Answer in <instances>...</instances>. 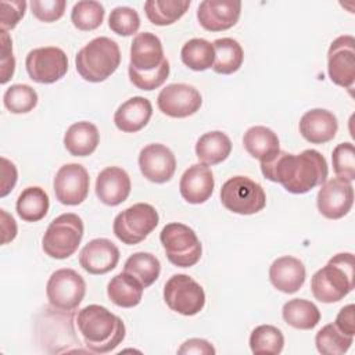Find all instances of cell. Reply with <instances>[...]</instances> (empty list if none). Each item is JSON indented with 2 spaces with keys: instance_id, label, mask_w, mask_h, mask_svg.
<instances>
[{
  "instance_id": "obj_24",
  "label": "cell",
  "mask_w": 355,
  "mask_h": 355,
  "mask_svg": "<svg viewBox=\"0 0 355 355\" xmlns=\"http://www.w3.org/2000/svg\"><path fill=\"white\" fill-rule=\"evenodd\" d=\"M153 115L151 101L141 96H135L122 103L115 114V126L125 133H135L141 130L150 121Z\"/></svg>"
},
{
  "instance_id": "obj_9",
  "label": "cell",
  "mask_w": 355,
  "mask_h": 355,
  "mask_svg": "<svg viewBox=\"0 0 355 355\" xmlns=\"http://www.w3.org/2000/svg\"><path fill=\"white\" fill-rule=\"evenodd\" d=\"M159 215L151 204L137 202L119 212L112 223L114 234L126 245L141 243L158 225Z\"/></svg>"
},
{
  "instance_id": "obj_25",
  "label": "cell",
  "mask_w": 355,
  "mask_h": 355,
  "mask_svg": "<svg viewBox=\"0 0 355 355\" xmlns=\"http://www.w3.org/2000/svg\"><path fill=\"white\" fill-rule=\"evenodd\" d=\"M243 144L245 151L259 162L270 161L280 151L277 135L262 125L248 128L243 136Z\"/></svg>"
},
{
  "instance_id": "obj_2",
  "label": "cell",
  "mask_w": 355,
  "mask_h": 355,
  "mask_svg": "<svg viewBox=\"0 0 355 355\" xmlns=\"http://www.w3.org/2000/svg\"><path fill=\"white\" fill-rule=\"evenodd\" d=\"M169 61L159 37L151 32L137 33L130 44L129 79L140 90H154L169 76Z\"/></svg>"
},
{
  "instance_id": "obj_5",
  "label": "cell",
  "mask_w": 355,
  "mask_h": 355,
  "mask_svg": "<svg viewBox=\"0 0 355 355\" xmlns=\"http://www.w3.org/2000/svg\"><path fill=\"white\" fill-rule=\"evenodd\" d=\"M121 64V50L115 40L98 36L85 44L75 57L76 71L87 82L108 79Z\"/></svg>"
},
{
  "instance_id": "obj_6",
  "label": "cell",
  "mask_w": 355,
  "mask_h": 355,
  "mask_svg": "<svg viewBox=\"0 0 355 355\" xmlns=\"http://www.w3.org/2000/svg\"><path fill=\"white\" fill-rule=\"evenodd\" d=\"M83 220L73 212H65L54 218L42 237V248L54 259L69 258L78 250L83 239Z\"/></svg>"
},
{
  "instance_id": "obj_8",
  "label": "cell",
  "mask_w": 355,
  "mask_h": 355,
  "mask_svg": "<svg viewBox=\"0 0 355 355\" xmlns=\"http://www.w3.org/2000/svg\"><path fill=\"white\" fill-rule=\"evenodd\" d=\"M220 202L233 214L252 215L265 208L266 194L259 183L237 175L222 184Z\"/></svg>"
},
{
  "instance_id": "obj_14",
  "label": "cell",
  "mask_w": 355,
  "mask_h": 355,
  "mask_svg": "<svg viewBox=\"0 0 355 355\" xmlns=\"http://www.w3.org/2000/svg\"><path fill=\"white\" fill-rule=\"evenodd\" d=\"M90 178L80 164H65L54 176L53 187L58 202L62 205H79L89 194Z\"/></svg>"
},
{
  "instance_id": "obj_42",
  "label": "cell",
  "mask_w": 355,
  "mask_h": 355,
  "mask_svg": "<svg viewBox=\"0 0 355 355\" xmlns=\"http://www.w3.org/2000/svg\"><path fill=\"white\" fill-rule=\"evenodd\" d=\"M25 0H1L0 1V29H14L24 18L26 11Z\"/></svg>"
},
{
  "instance_id": "obj_19",
  "label": "cell",
  "mask_w": 355,
  "mask_h": 355,
  "mask_svg": "<svg viewBox=\"0 0 355 355\" xmlns=\"http://www.w3.org/2000/svg\"><path fill=\"white\" fill-rule=\"evenodd\" d=\"M118 247L108 239H93L79 252V263L90 275H105L119 261Z\"/></svg>"
},
{
  "instance_id": "obj_21",
  "label": "cell",
  "mask_w": 355,
  "mask_h": 355,
  "mask_svg": "<svg viewBox=\"0 0 355 355\" xmlns=\"http://www.w3.org/2000/svg\"><path fill=\"white\" fill-rule=\"evenodd\" d=\"M214 173L204 164H193L189 166L179 182L180 196L189 204H202L214 193Z\"/></svg>"
},
{
  "instance_id": "obj_16",
  "label": "cell",
  "mask_w": 355,
  "mask_h": 355,
  "mask_svg": "<svg viewBox=\"0 0 355 355\" xmlns=\"http://www.w3.org/2000/svg\"><path fill=\"white\" fill-rule=\"evenodd\" d=\"M354 204V187L351 182L333 178L320 184L316 197L319 212L327 219H340L345 216Z\"/></svg>"
},
{
  "instance_id": "obj_40",
  "label": "cell",
  "mask_w": 355,
  "mask_h": 355,
  "mask_svg": "<svg viewBox=\"0 0 355 355\" xmlns=\"http://www.w3.org/2000/svg\"><path fill=\"white\" fill-rule=\"evenodd\" d=\"M331 162L337 178L348 182L355 179V148L351 141H344L334 147Z\"/></svg>"
},
{
  "instance_id": "obj_13",
  "label": "cell",
  "mask_w": 355,
  "mask_h": 355,
  "mask_svg": "<svg viewBox=\"0 0 355 355\" xmlns=\"http://www.w3.org/2000/svg\"><path fill=\"white\" fill-rule=\"evenodd\" d=\"M327 73L330 80L344 89L355 82V39L351 35L336 37L327 51Z\"/></svg>"
},
{
  "instance_id": "obj_41",
  "label": "cell",
  "mask_w": 355,
  "mask_h": 355,
  "mask_svg": "<svg viewBox=\"0 0 355 355\" xmlns=\"http://www.w3.org/2000/svg\"><path fill=\"white\" fill-rule=\"evenodd\" d=\"M32 14L42 22H54L60 19L67 7L65 0H32L29 3Z\"/></svg>"
},
{
  "instance_id": "obj_37",
  "label": "cell",
  "mask_w": 355,
  "mask_h": 355,
  "mask_svg": "<svg viewBox=\"0 0 355 355\" xmlns=\"http://www.w3.org/2000/svg\"><path fill=\"white\" fill-rule=\"evenodd\" d=\"M105 10L100 1L82 0L73 4L71 11V21L79 31H94L104 19Z\"/></svg>"
},
{
  "instance_id": "obj_27",
  "label": "cell",
  "mask_w": 355,
  "mask_h": 355,
  "mask_svg": "<svg viewBox=\"0 0 355 355\" xmlns=\"http://www.w3.org/2000/svg\"><path fill=\"white\" fill-rule=\"evenodd\" d=\"M144 286L130 273L121 272L107 284V295L112 304L121 308H133L140 304Z\"/></svg>"
},
{
  "instance_id": "obj_11",
  "label": "cell",
  "mask_w": 355,
  "mask_h": 355,
  "mask_svg": "<svg viewBox=\"0 0 355 355\" xmlns=\"http://www.w3.org/2000/svg\"><path fill=\"white\" fill-rule=\"evenodd\" d=\"M164 301L168 308L183 316H194L205 305L204 288L189 275L178 273L164 286Z\"/></svg>"
},
{
  "instance_id": "obj_12",
  "label": "cell",
  "mask_w": 355,
  "mask_h": 355,
  "mask_svg": "<svg viewBox=\"0 0 355 355\" xmlns=\"http://www.w3.org/2000/svg\"><path fill=\"white\" fill-rule=\"evenodd\" d=\"M25 68L33 82L50 85L67 73L68 57L62 49L55 46L37 47L28 53Z\"/></svg>"
},
{
  "instance_id": "obj_28",
  "label": "cell",
  "mask_w": 355,
  "mask_h": 355,
  "mask_svg": "<svg viewBox=\"0 0 355 355\" xmlns=\"http://www.w3.org/2000/svg\"><path fill=\"white\" fill-rule=\"evenodd\" d=\"M232 153L229 136L220 130L207 132L196 143V155L204 165H216L223 162Z\"/></svg>"
},
{
  "instance_id": "obj_47",
  "label": "cell",
  "mask_w": 355,
  "mask_h": 355,
  "mask_svg": "<svg viewBox=\"0 0 355 355\" xmlns=\"http://www.w3.org/2000/svg\"><path fill=\"white\" fill-rule=\"evenodd\" d=\"M0 218H1V244H7L15 239L18 227L14 218L6 209H0Z\"/></svg>"
},
{
  "instance_id": "obj_32",
  "label": "cell",
  "mask_w": 355,
  "mask_h": 355,
  "mask_svg": "<svg viewBox=\"0 0 355 355\" xmlns=\"http://www.w3.org/2000/svg\"><path fill=\"white\" fill-rule=\"evenodd\" d=\"M190 4V0H147L144 3V12L151 24L166 26L180 19Z\"/></svg>"
},
{
  "instance_id": "obj_4",
  "label": "cell",
  "mask_w": 355,
  "mask_h": 355,
  "mask_svg": "<svg viewBox=\"0 0 355 355\" xmlns=\"http://www.w3.org/2000/svg\"><path fill=\"white\" fill-rule=\"evenodd\" d=\"M355 286V259L352 252H340L316 270L311 279L313 297L324 304L341 301Z\"/></svg>"
},
{
  "instance_id": "obj_10",
  "label": "cell",
  "mask_w": 355,
  "mask_h": 355,
  "mask_svg": "<svg viewBox=\"0 0 355 355\" xmlns=\"http://www.w3.org/2000/svg\"><path fill=\"white\" fill-rule=\"evenodd\" d=\"M86 294L85 279L73 269L62 268L51 273L46 284L49 304L58 311H75Z\"/></svg>"
},
{
  "instance_id": "obj_29",
  "label": "cell",
  "mask_w": 355,
  "mask_h": 355,
  "mask_svg": "<svg viewBox=\"0 0 355 355\" xmlns=\"http://www.w3.org/2000/svg\"><path fill=\"white\" fill-rule=\"evenodd\" d=\"M284 322L298 330H312L320 322L319 308L304 298L288 300L282 308Z\"/></svg>"
},
{
  "instance_id": "obj_46",
  "label": "cell",
  "mask_w": 355,
  "mask_h": 355,
  "mask_svg": "<svg viewBox=\"0 0 355 355\" xmlns=\"http://www.w3.org/2000/svg\"><path fill=\"white\" fill-rule=\"evenodd\" d=\"M216 351L212 344L204 338H189L178 349V354H196V355H214Z\"/></svg>"
},
{
  "instance_id": "obj_45",
  "label": "cell",
  "mask_w": 355,
  "mask_h": 355,
  "mask_svg": "<svg viewBox=\"0 0 355 355\" xmlns=\"http://www.w3.org/2000/svg\"><path fill=\"white\" fill-rule=\"evenodd\" d=\"M336 327L347 336H355V305L348 304L340 309L334 322Z\"/></svg>"
},
{
  "instance_id": "obj_44",
  "label": "cell",
  "mask_w": 355,
  "mask_h": 355,
  "mask_svg": "<svg viewBox=\"0 0 355 355\" xmlns=\"http://www.w3.org/2000/svg\"><path fill=\"white\" fill-rule=\"evenodd\" d=\"M1 162V182H0V197H6L15 186L18 179L17 166L6 157L0 158Z\"/></svg>"
},
{
  "instance_id": "obj_31",
  "label": "cell",
  "mask_w": 355,
  "mask_h": 355,
  "mask_svg": "<svg viewBox=\"0 0 355 355\" xmlns=\"http://www.w3.org/2000/svg\"><path fill=\"white\" fill-rule=\"evenodd\" d=\"M212 46L215 51L212 69L216 73L232 75L240 69L244 60V51L236 39L220 37L216 39Z\"/></svg>"
},
{
  "instance_id": "obj_34",
  "label": "cell",
  "mask_w": 355,
  "mask_h": 355,
  "mask_svg": "<svg viewBox=\"0 0 355 355\" xmlns=\"http://www.w3.org/2000/svg\"><path fill=\"white\" fill-rule=\"evenodd\" d=\"M123 272H128L132 276H135L144 286V288H147L159 277L161 263L155 255L139 251L132 254L125 261Z\"/></svg>"
},
{
  "instance_id": "obj_30",
  "label": "cell",
  "mask_w": 355,
  "mask_h": 355,
  "mask_svg": "<svg viewBox=\"0 0 355 355\" xmlns=\"http://www.w3.org/2000/svg\"><path fill=\"white\" fill-rule=\"evenodd\" d=\"M49 207V196L44 189L39 186H29L24 189L15 204L18 216L25 222H39L47 215Z\"/></svg>"
},
{
  "instance_id": "obj_23",
  "label": "cell",
  "mask_w": 355,
  "mask_h": 355,
  "mask_svg": "<svg viewBox=\"0 0 355 355\" xmlns=\"http://www.w3.org/2000/svg\"><path fill=\"white\" fill-rule=\"evenodd\" d=\"M306 277L304 263L291 255L276 258L269 266V280L275 288L284 294L297 293Z\"/></svg>"
},
{
  "instance_id": "obj_1",
  "label": "cell",
  "mask_w": 355,
  "mask_h": 355,
  "mask_svg": "<svg viewBox=\"0 0 355 355\" xmlns=\"http://www.w3.org/2000/svg\"><path fill=\"white\" fill-rule=\"evenodd\" d=\"M262 175L293 194H304L326 182L329 168L326 158L313 148L300 154L279 151L275 158L261 162Z\"/></svg>"
},
{
  "instance_id": "obj_38",
  "label": "cell",
  "mask_w": 355,
  "mask_h": 355,
  "mask_svg": "<svg viewBox=\"0 0 355 355\" xmlns=\"http://www.w3.org/2000/svg\"><path fill=\"white\" fill-rule=\"evenodd\" d=\"M36 90L25 83L11 85L3 94L4 107L12 114H26L37 104Z\"/></svg>"
},
{
  "instance_id": "obj_33",
  "label": "cell",
  "mask_w": 355,
  "mask_h": 355,
  "mask_svg": "<svg viewBox=\"0 0 355 355\" xmlns=\"http://www.w3.org/2000/svg\"><path fill=\"white\" fill-rule=\"evenodd\" d=\"M180 58L183 64L193 71H207L214 65V46L211 42L201 37L190 39L183 44L180 50Z\"/></svg>"
},
{
  "instance_id": "obj_43",
  "label": "cell",
  "mask_w": 355,
  "mask_h": 355,
  "mask_svg": "<svg viewBox=\"0 0 355 355\" xmlns=\"http://www.w3.org/2000/svg\"><path fill=\"white\" fill-rule=\"evenodd\" d=\"M1 43V60H0V83H7L15 71V58L12 55V40L7 31L0 29Z\"/></svg>"
},
{
  "instance_id": "obj_17",
  "label": "cell",
  "mask_w": 355,
  "mask_h": 355,
  "mask_svg": "<svg viewBox=\"0 0 355 355\" xmlns=\"http://www.w3.org/2000/svg\"><path fill=\"white\" fill-rule=\"evenodd\" d=\"M139 168L141 175L153 183L169 182L176 171V158L171 148L161 143L147 144L140 150Z\"/></svg>"
},
{
  "instance_id": "obj_15",
  "label": "cell",
  "mask_w": 355,
  "mask_h": 355,
  "mask_svg": "<svg viewBox=\"0 0 355 355\" xmlns=\"http://www.w3.org/2000/svg\"><path fill=\"white\" fill-rule=\"evenodd\" d=\"M201 104L200 92L187 83L166 85L157 97L159 111L171 118H187L196 114Z\"/></svg>"
},
{
  "instance_id": "obj_26",
  "label": "cell",
  "mask_w": 355,
  "mask_h": 355,
  "mask_svg": "<svg viewBox=\"0 0 355 355\" xmlns=\"http://www.w3.org/2000/svg\"><path fill=\"white\" fill-rule=\"evenodd\" d=\"M100 143V133L94 123L80 121L72 123L64 135V146L73 157H87L93 154Z\"/></svg>"
},
{
  "instance_id": "obj_20",
  "label": "cell",
  "mask_w": 355,
  "mask_h": 355,
  "mask_svg": "<svg viewBox=\"0 0 355 355\" xmlns=\"http://www.w3.org/2000/svg\"><path fill=\"white\" fill-rule=\"evenodd\" d=\"M130 189V178L119 166H107L97 175L96 196L105 205L116 207L122 204L129 197Z\"/></svg>"
},
{
  "instance_id": "obj_3",
  "label": "cell",
  "mask_w": 355,
  "mask_h": 355,
  "mask_svg": "<svg viewBox=\"0 0 355 355\" xmlns=\"http://www.w3.org/2000/svg\"><path fill=\"white\" fill-rule=\"evenodd\" d=\"M75 323L82 343L94 354L114 351L126 336L123 320L97 304L82 308L76 315Z\"/></svg>"
},
{
  "instance_id": "obj_22",
  "label": "cell",
  "mask_w": 355,
  "mask_h": 355,
  "mask_svg": "<svg viewBox=\"0 0 355 355\" xmlns=\"http://www.w3.org/2000/svg\"><path fill=\"white\" fill-rule=\"evenodd\" d=\"M301 136L312 144H323L336 137L338 122L336 115L324 108H313L306 111L300 119Z\"/></svg>"
},
{
  "instance_id": "obj_7",
  "label": "cell",
  "mask_w": 355,
  "mask_h": 355,
  "mask_svg": "<svg viewBox=\"0 0 355 355\" xmlns=\"http://www.w3.org/2000/svg\"><path fill=\"white\" fill-rule=\"evenodd\" d=\"M159 241L171 263L179 268L194 266L202 254V245L196 232L184 223L172 222L162 227Z\"/></svg>"
},
{
  "instance_id": "obj_18",
  "label": "cell",
  "mask_w": 355,
  "mask_h": 355,
  "mask_svg": "<svg viewBox=\"0 0 355 355\" xmlns=\"http://www.w3.org/2000/svg\"><path fill=\"white\" fill-rule=\"evenodd\" d=\"M241 14L239 0H204L197 8L200 25L209 32H222L234 26Z\"/></svg>"
},
{
  "instance_id": "obj_39",
  "label": "cell",
  "mask_w": 355,
  "mask_h": 355,
  "mask_svg": "<svg viewBox=\"0 0 355 355\" xmlns=\"http://www.w3.org/2000/svg\"><path fill=\"white\" fill-rule=\"evenodd\" d=\"M110 29L119 36H132L140 28V17L137 11L128 6L115 7L108 17Z\"/></svg>"
},
{
  "instance_id": "obj_35",
  "label": "cell",
  "mask_w": 355,
  "mask_h": 355,
  "mask_svg": "<svg viewBox=\"0 0 355 355\" xmlns=\"http://www.w3.org/2000/svg\"><path fill=\"white\" fill-rule=\"evenodd\" d=\"M284 336L272 324H259L250 334V348L255 355H277L283 351Z\"/></svg>"
},
{
  "instance_id": "obj_36",
  "label": "cell",
  "mask_w": 355,
  "mask_h": 355,
  "mask_svg": "<svg viewBox=\"0 0 355 355\" xmlns=\"http://www.w3.org/2000/svg\"><path fill=\"white\" fill-rule=\"evenodd\" d=\"M354 343V337L340 331L334 323L324 324L315 336V344L323 355H343Z\"/></svg>"
}]
</instances>
